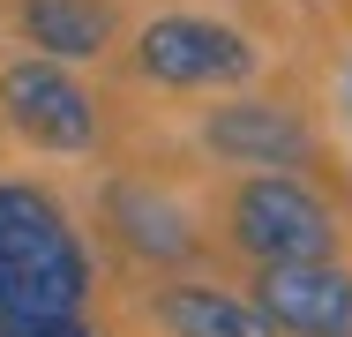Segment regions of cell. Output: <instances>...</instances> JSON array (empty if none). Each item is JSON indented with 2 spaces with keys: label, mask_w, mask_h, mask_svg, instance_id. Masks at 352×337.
I'll return each instance as SVG.
<instances>
[{
  "label": "cell",
  "mask_w": 352,
  "mask_h": 337,
  "mask_svg": "<svg viewBox=\"0 0 352 337\" xmlns=\"http://www.w3.org/2000/svg\"><path fill=\"white\" fill-rule=\"evenodd\" d=\"M90 300V248L60 195L38 180H0V330L75 323Z\"/></svg>",
  "instance_id": "1"
},
{
  "label": "cell",
  "mask_w": 352,
  "mask_h": 337,
  "mask_svg": "<svg viewBox=\"0 0 352 337\" xmlns=\"http://www.w3.org/2000/svg\"><path fill=\"white\" fill-rule=\"evenodd\" d=\"M225 240L248 263H322L338 255V217L300 173H248L225 195Z\"/></svg>",
  "instance_id": "2"
},
{
  "label": "cell",
  "mask_w": 352,
  "mask_h": 337,
  "mask_svg": "<svg viewBox=\"0 0 352 337\" xmlns=\"http://www.w3.org/2000/svg\"><path fill=\"white\" fill-rule=\"evenodd\" d=\"M135 67L157 90H232L255 75V45L217 15H157L135 30Z\"/></svg>",
  "instance_id": "3"
},
{
  "label": "cell",
  "mask_w": 352,
  "mask_h": 337,
  "mask_svg": "<svg viewBox=\"0 0 352 337\" xmlns=\"http://www.w3.org/2000/svg\"><path fill=\"white\" fill-rule=\"evenodd\" d=\"M0 113H8V128L30 150H53V157L98 150V98L60 61H38V53L8 61L0 67Z\"/></svg>",
  "instance_id": "4"
},
{
  "label": "cell",
  "mask_w": 352,
  "mask_h": 337,
  "mask_svg": "<svg viewBox=\"0 0 352 337\" xmlns=\"http://www.w3.org/2000/svg\"><path fill=\"white\" fill-rule=\"evenodd\" d=\"M255 307L278 323V337H352V270L338 255L322 263H263Z\"/></svg>",
  "instance_id": "5"
},
{
  "label": "cell",
  "mask_w": 352,
  "mask_h": 337,
  "mask_svg": "<svg viewBox=\"0 0 352 337\" xmlns=\"http://www.w3.org/2000/svg\"><path fill=\"white\" fill-rule=\"evenodd\" d=\"M203 150L225 165H248V173H300V165H315V128L292 105L232 98L203 120Z\"/></svg>",
  "instance_id": "6"
},
{
  "label": "cell",
  "mask_w": 352,
  "mask_h": 337,
  "mask_svg": "<svg viewBox=\"0 0 352 337\" xmlns=\"http://www.w3.org/2000/svg\"><path fill=\"white\" fill-rule=\"evenodd\" d=\"M105 225L120 232V248L142 255V263L173 270L195 255V217L180 210L173 195H157L150 180H113V195H105Z\"/></svg>",
  "instance_id": "7"
},
{
  "label": "cell",
  "mask_w": 352,
  "mask_h": 337,
  "mask_svg": "<svg viewBox=\"0 0 352 337\" xmlns=\"http://www.w3.org/2000/svg\"><path fill=\"white\" fill-rule=\"evenodd\" d=\"M150 323L165 337H278V323H270L255 300H240V292H225V285H203V277L157 285V292H150Z\"/></svg>",
  "instance_id": "8"
},
{
  "label": "cell",
  "mask_w": 352,
  "mask_h": 337,
  "mask_svg": "<svg viewBox=\"0 0 352 337\" xmlns=\"http://www.w3.org/2000/svg\"><path fill=\"white\" fill-rule=\"evenodd\" d=\"M120 30V8L113 0H23V38L38 45V61H98Z\"/></svg>",
  "instance_id": "9"
},
{
  "label": "cell",
  "mask_w": 352,
  "mask_h": 337,
  "mask_svg": "<svg viewBox=\"0 0 352 337\" xmlns=\"http://www.w3.org/2000/svg\"><path fill=\"white\" fill-rule=\"evenodd\" d=\"M0 337H98V330H82V315H75V323H23V330H0Z\"/></svg>",
  "instance_id": "10"
}]
</instances>
